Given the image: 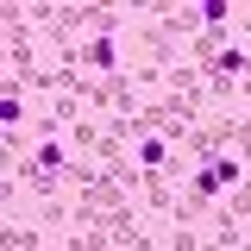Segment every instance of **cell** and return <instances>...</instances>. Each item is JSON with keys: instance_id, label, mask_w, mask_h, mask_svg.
<instances>
[{"instance_id": "obj_1", "label": "cell", "mask_w": 251, "mask_h": 251, "mask_svg": "<svg viewBox=\"0 0 251 251\" xmlns=\"http://www.w3.org/2000/svg\"><path fill=\"white\" fill-rule=\"evenodd\" d=\"M245 176H251V170H245L232 151H226V157H207V163H195V176H188V195H201V201H214V207H220V201H226L232 188L245 182Z\"/></svg>"}, {"instance_id": "obj_2", "label": "cell", "mask_w": 251, "mask_h": 251, "mask_svg": "<svg viewBox=\"0 0 251 251\" xmlns=\"http://www.w3.org/2000/svg\"><path fill=\"white\" fill-rule=\"evenodd\" d=\"M82 69H94V75H120V44L113 38H82Z\"/></svg>"}, {"instance_id": "obj_3", "label": "cell", "mask_w": 251, "mask_h": 251, "mask_svg": "<svg viewBox=\"0 0 251 251\" xmlns=\"http://www.w3.org/2000/svg\"><path fill=\"white\" fill-rule=\"evenodd\" d=\"M0 239H6V251H50L44 232H38L31 220H19V214H6V232H0Z\"/></svg>"}, {"instance_id": "obj_4", "label": "cell", "mask_w": 251, "mask_h": 251, "mask_svg": "<svg viewBox=\"0 0 251 251\" xmlns=\"http://www.w3.org/2000/svg\"><path fill=\"white\" fill-rule=\"evenodd\" d=\"M163 251H207V239H201L195 226H170V232H163Z\"/></svg>"}, {"instance_id": "obj_5", "label": "cell", "mask_w": 251, "mask_h": 251, "mask_svg": "<svg viewBox=\"0 0 251 251\" xmlns=\"http://www.w3.org/2000/svg\"><path fill=\"white\" fill-rule=\"evenodd\" d=\"M239 31H245V38H251V6H239Z\"/></svg>"}]
</instances>
